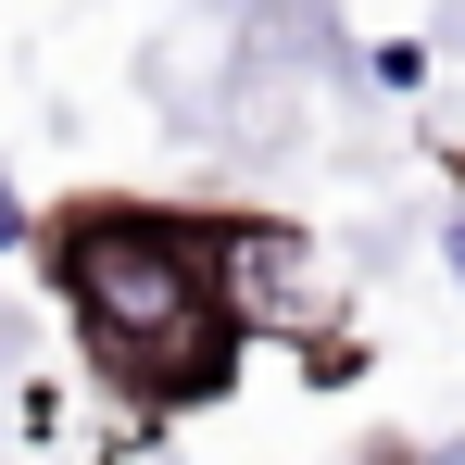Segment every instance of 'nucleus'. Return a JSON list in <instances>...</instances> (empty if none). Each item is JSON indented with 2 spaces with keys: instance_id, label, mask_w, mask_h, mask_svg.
I'll list each match as a JSON object with an SVG mask.
<instances>
[{
  "instance_id": "nucleus-1",
  "label": "nucleus",
  "mask_w": 465,
  "mask_h": 465,
  "mask_svg": "<svg viewBox=\"0 0 465 465\" xmlns=\"http://www.w3.org/2000/svg\"><path fill=\"white\" fill-rule=\"evenodd\" d=\"M239 227L252 214H176V202H126V189H76L51 202L25 252L51 277V302L76 314L88 378L114 390L126 415H189L227 402L252 314H239Z\"/></svg>"
},
{
  "instance_id": "nucleus-2",
  "label": "nucleus",
  "mask_w": 465,
  "mask_h": 465,
  "mask_svg": "<svg viewBox=\"0 0 465 465\" xmlns=\"http://www.w3.org/2000/svg\"><path fill=\"white\" fill-rule=\"evenodd\" d=\"M365 76H378V88H428V38H378Z\"/></svg>"
},
{
  "instance_id": "nucleus-3",
  "label": "nucleus",
  "mask_w": 465,
  "mask_h": 465,
  "mask_svg": "<svg viewBox=\"0 0 465 465\" xmlns=\"http://www.w3.org/2000/svg\"><path fill=\"white\" fill-rule=\"evenodd\" d=\"M428 239H440V277H453V290H465V202H453V214H440V227H428Z\"/></svg>"
},
{
  "instance_id": "nucleus-4",
  "label": "nucleus",
  "mask_w": 465,
  "mask_h": 465,
  "mask_svg": "<svg viewBox=\"0 0 465 465\" xmlns=\"http://www.w3.org/2000/svg\"><path fill=\"white\" fill-rule=\"evenodd\" d=\"M25 227H38V214H25V189L0 176V252H25Z\"/></svg>"
},
{
  "instance_id": "nucleus-5",
  "label": "nucleus",
  "mask_w": 465,
  "mask_h": 465,
  "mask_svg": "<svg viewBox=\"0 0 465 465\" xmlns=\"http://www.w3.org/2000/svg\"><path fill=\"white\" fill-rule=\"evenodd\" d=\"M352 465H440V453H415V440H365Z\"/></svg>"
},
{
  "instance_id": "nucleus-6",
  "label": "nucleus",
  "mask_w": 465,
  "mask_h": 465,
  "mask_svg": "<svg viewBox=\"0 0 465 465\" xmlns=\"http://www.w3.org/2000/svg\"><path fill=\"white\" fill-rule=\"evenodd\" d=\"M13 352H25V340H13V314H0V365H13Z\"/></svg>"
},
{
  "instance_id": "nucleus-7",
  "label": "nucleus",
  "mask_w": 465,
  "mask_h": 465,
  "mask_svg": "<svg viewBox=\"0 0 465 465\" xmlns=\"http://www.w3.org/2000/svg\"><path fill=\"white\" fill-rule=\"evenodd\" d=\"M440 163H453V189H465V139H453V152H440Z\"/></svg>"
}]
</instances>
